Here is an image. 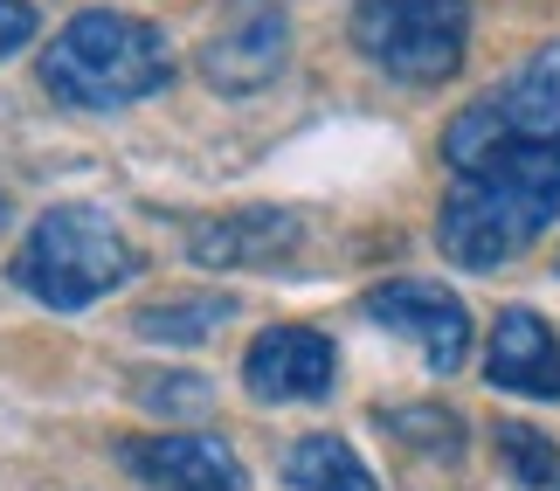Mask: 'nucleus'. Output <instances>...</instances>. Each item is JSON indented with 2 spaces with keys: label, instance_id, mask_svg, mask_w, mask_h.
I'll list each match as a JSON object with an SVG mask.
<instances>
[{
  "label": "nucleus",
  "instance_id": "2eb2a0df",
  "mask_svg": "<svg viewBox=\"0 0 560 491\" xmlns=\"http://www.w3.org/2000/svg\"><path fill=\"white\" fill-rule=\"evenodd\" d=\"M42 28V14H35V0H0V62H8L14 49H28Z\"/></svg>",
  "mask_w": 560,
  "mask_h": 491
},
{
  "label": "nucleus",
  "instance_id": "dca6fc26",
  "mask_svg": "<svg viewBox=\"0 0 560 491\" xmlns=\"http://www.w3.org/2000/svg\"><path fill=\"white\" fill-rule=\"evenodd\" d=\"M145 409H208V381H153Z\"/></svg>",
  "mask_w": 560,
  "mask_h": 491
},
{
  "label": "nucleus",
  "instance_id": "0eeeda50",
  "mask_svg": "<svg viewBox=\"0 0 560 491\" xmlns=\"http://www.w3.org/2000/svg\"><path fill=\"white\" fill-rule=\"evenodd\" d=\"M368 318L401 339H416L436 374L464 367V353H470V312L457 305V291L429 284V277H395V284L368 291Z\"/></svg>",
  "mask_w": 560,
  "mask_h": 491
},
{
  "label": "nucleus",
  "instance_id": "f3484780",
  "mask_svg": "<svg viewBox=\"0 0 560 491\" xmlns=\"http://www.w3.org/2000/svg\"><path fill=\"white\" fill-rule=\"evenodd\" d=\"M0 229H8V195H0Z\"/></svg>",
  "mask_w": 560,
  "mask_h": 491
},
{
  "label": "nucleus",
  "instance_id": "f8f14e48",
  "mask_svg": "<svg viewBox=\"0 0 560 491\" xmlns=\"http://www.w3.org/2000/svg\"><path fill=\"white\" fill-rule=\"evenodd\" d=\"M284 478L298 491H381L374 471L353 457L347 436H298L284 451Z\"/></svg>",
  "mask_w": 560,
  "mask_h": 491
},
{
  "label": "nucleus",
  "instance_id": "6e6552de",
  "mask_svg": "<svg viewBox=\"0 0 560 491\" xmlns=\"http://www.w3.org/2000/svg\"><path fill=\"white\" fill-rule=\"evenodd\" d=\"M118 457H125V471L139 484H153V491H249L243 457H235L222 436H201V430L132 436Z\"/></svg>",
  "mask_w": 560,
  "mask_h": 491
},
{
  "label": "nucleus",
  "instance_id": "1a4fd4ad",
  "mask_svg": "<svg viewBox=\"0 0 560 491\" xmlns=\"http://www.w3.org/2000/svg\"><path fill=\"white\" fill-rule=\"evenodd\" d=\"M339 374V353L318 326H270L249 339L243 381L256 401H318Z\"/></svg>",
  "mask_w": 560,
  "mask_h": 491
},
{
  "label": "nucleus",
  "instance_id": "423d86ee",
  "mask_svg": "<svg viewBox=\"0 0 560 491\" xmlns=\"http://www.w3.org/2000/svg\"><path fill=\"white\" fill-rule=\"evenodd\" d=\"M457 132H491V139H540V145H560V42L533 49L526 62L491 83L478 104H464Z\"/></svg>",
  "mask_w": 560,
  "mask_h": 491
},
{
  "label": "nucleus",
  "instance_id": "20e7f679",
  "mask_svg": "<svg viewBox=\"0 0 560 491\" xmlns=\"http://www.w3.org/2000/svg\"><path fill=\"white\" fill-rule=\"evenodd\" d=\"M353 49L395 83H450L470 56V0H360Z\"/></svg>",
  "mask_w": 560,
  "mask_h": 491
},
{
  "label": "nucleus",
  "instance_id": "39448f33",
  "mask_svg": "<svg viewBox=\"0 0 560 491\" xmlns=\"http://www.w3.org/2000/svg\"><path fill=\"white\" fill-rule=\"evenodd\" d=\"M284 56H291L284 0H229V8L214 14L208 42H201V77L222 97H243V91H264V83L284 70Z\"/></svg>",
  "mask_w": 560,
  "mask_h": 491
},
{
  "label": "nucleus",
  "instance_id": "f03ea898",
  "mask_svg": "<svg viewBox=\"0 0 560 491\" xmlns=\"http://www.w3.org/2000/svg\"><path fill=\"white\" fill-rule=\"evenodd\" d=\"M174 83L166 28L118 8H83L42 42V91L70 112H125Z\"/></svg>",
  "mask_w": 560,
  "mask_h": 491
},
{
  "label": "nucleus",
  "instance_id": "9b49d317",
  "mask_svg": "<svg viewBox=\"0 0 560 491\" xmlns=\"http://www.w3.org/2000/svg\"><path fill=\"white\" fill-rule=\"evenodd\" d=\"M298 243V215L284 208H243V215H214L194 229V264L208 270H256V264H277Z\"/></svg>",
  "mask_w": 560,
  "mask_h": 491
},
{
  "label": "nucleus",
  "instance_id": "9d476101",
  "mask_svg": "<svg viewBox=\"0 0 560 491\" xmlns=\"http://www.w3.org/2000/svg\"><path fill=\"white\" fill-rule=\"evenodd\" d=\"M485 381L526 401H560V339L533 305H505L485 347Z\"/></svg>",
  "mask_w": 560,
  "mask_h": 491
},
{
  "label": "nucleus",
  "instance_id": "7ed1b4c3",
  "mask_svg": "<svg viewBox=\"0 0 560 491\" xmlns=\"http://www.w3.org/2000/svg\"><path fill=\"white\" fill-rule=\"evenodd\" d=\"M139 277V249L97 208H49L14 249V284L49 312H83Z\"/></svg>",
  "mask_w": 560,
  "mask_h": 491
},
{
  "label": "nucleus",
  "instance_id": "ddd939ff",
  "mask_svg": "<svg viewBox=\"0 0 560 491\" xmlns=\"http://www.w3.org/2000/svg\"><path fill=\"white\" fill-rule=\"evenodd\" d=\"M229 318H235V297L201 291V297H166V305H145L139 312V332L160 339V347H201V339L222 332Z\"/></svg>",
  "mask_w": 560,
  "mask_h": 491
},
{
  "label": "nucleus",
  "instance_id": "f257e3e1",
  "mask_svg": "<svg viewBox=\"0 0 560 491\" xmlns=\"http://www.w3.org/2000/svg\"><path fill=\"white\" fill-rule=\"evenodd\" d=\"M443 160L457 166V187L443 195L436 243L464 270H499L533 249L560 215V145L540 139H491L443 125Z\"/></svg>",
  "mask_w": 560,
  "mask_h": 491
},
{
  "label": "nucleus",
  "instance_id": "4468645a",
  "mask_svg": "<svg viewBox=\"0 0 560 491\" xmlns=\"http://www.w3.org/2000/svg\"><path fill=\"white\" fill-rule=\"evenodd\" d=\"M491 451H499V471L526 491H560V443L533 422H499L491 430Z\"/></svg>",
  "mask_w": 560,
  "mask_h": 491
}]
</instances>
